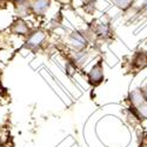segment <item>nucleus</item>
I'll return each mask as SVG.
<instances>
[{
  "label": "nucleus",
  "mask_w": 147,
  "mask_h": 147,
  "mask_svg": "<svg viewBox=\"0 0 147 147\" xmlns=\"http://www.w3.org/2000/svg\"><path fill=\"white\" fill-rule=\"evenodd\" d=\"M46 39V34L41 30H36L32 33L28 34V38L26 40V48L31 51H38L39 48L42 46L44 41Z\"/></svg>",
  "instance_id": "obj_1"
},
{
  "label": "nucleus",
  "mask_w": 147,
  "mask_h": 147,
  "mask_svg": "<svg viewBox=\"0 0 147 147\" xmlns=\"http://www.w3.org/2000/svg\"><path fill=\"white\" fill-rule=\"evenodd\" d=\"M104 81V67L102 60H99L88 72V82L92 86H99Z\"/></svg>",
  "instance_id": "obj_2"
},
{
  "label": "nucleus",
  "mask_w": 147,
  "mask_h": 147,
  "mask_svg": "<svg viewBox=\"0 0 147 147\" xmlns=\"http://www.w3.org/2000/svg\"><path fill=\"white\" fill-rule=\"evenodd\" d=\"M30 9L36 16H42L48 11L51 6V0H30Z\"/></svg>",
  "instance_id": "obj_3"
},
{
  "label": "nucleus",
  "mask_w": 147,
  "mask_h": 147,
  "mask_svg": "<svg viewBox=\"0 0 147 147\" xmlns=\"http://www.w3.org/2000/svg\"><path fill=\"white\" fill-rule=\"evenodd\" d=\"M11 32L14 33V34H20V35H28L30 34V28L26 25L25 21H22L21 19H18L17 21H14L13 24H12Z\"/></svg>",
  "instance_id": "obj_4"
},
{
  "label": "nucleus",
  "mask_w": 147,
  "mask_h": 147,
  "mask_svg": "<svg viewBox=\"0 0 147 147\" xmlns=\"http://www.w3.org/2000/svg\"><path fill=\"white\" fill-rule=\"evenodd\" d=\"M69 41H71V45L73 47H76L77 50H81V48H84L85 46L87 45L86 38H85V36L79 32L72 33L71 36H69Z\"/></svg>",
  "instance_id": "obj_5"
},
{
  "label": "nucleus",
  "mask_w": 147,
  "mask_h": 147,
  "mask_svg": "<svg viewBox=\"0 0 147 147\" xmlns=\"http://www.w3.org/2000/svg\"><path fill=\"white\" fill-rule=\"evenodd\" d=\"M129 100L132 102L133 108H137L140 105H142L144 102H146L147 100L145 99V96L141 93V90H134L129 93Z\"/></svg>",
  "instance_id": "obj_6"
},
{
  "label": "nucleus",
  "mask_w": 147,
  "mask_h": 147,
  "mask_svg": "<svg viewBox=\"0 0 147 147\" xmlns=\"http://www.w3.org/2000/svg\"><path fill=\"white\" fill-rule=\"evenodd\" d=\"M132 63H133V66H136L138 69L147 66V52H145V51L137 52V54L134 55V58L132 60Z\"/></svg>",
  "instance_id": "obj_7"
},
{
  "label": "nucleus",
  "mask_w": 147,
  "mask_h": 147,
  "mask_svg": "<svg viewBox=\"0 0 147 147\" xmlns=\"http://www.w3.org/2000/svg\"><path fill=\"white\" fill-rule=\"evenodd\" d=\"M112 3L120 9H127L131 6L132 0H112Z\"/></svg>",
  "instance_id": "obj_8"
},
{
  "label": "nucleus",
  "mask_w": 147,
  "mask_h": 147,
  "mask_svg": "<svg viewBox=\"0 0 147 147\" xmlns=\"http://www.w3.org/2000/svg\"><path fill=\"white\" fill-rule=\"evenodd\" d=\"M141 11H142L144 16L147 17V0H145V3L142 4V6H141Z\"/></svg>",
  "instance_id": "obj_9"
},
{
  "label": "nucleus",
  "mask_w": 147,
  "mask_h": 147,
  "mask_svg": "<svg viewBox=\"0 0 147 147\" xmlns=\"http://www.w3.org/2000/svg\"><path fill=\"white\" fill-rule=\"evenodd\" d=\"M141 93H142V95L145 96V99L147 100V84H146L145 86L141 88Z\"/></svg>",
  "instance_id": "obj_10"
},
{
  "label": "nucleus",
  "mask_w": 147,
  "mask_h": 147,
  "mask_svg": "<svg viewBox=\"0 0 147 147\" xmlns=\"http://www.w3.org/2000/svg\"><path fill=\"white\" fill-rule=\"evenodd\" d=\"M13 3H16V4H21V3H24V1H26V0H12Z\"/></svg>",
  "instance_id": "obj_11"
},
{
  "label": "nucleus",
  "mask_w": 147,
  "mask_h": 147,
  "mask_svg": "<svg viewBox=\"0 0 147 147\" xmlns=\"http://www.w3.org/2000/svg\"><path fill=\"white\" fill-rule=\"evenodd\" d=\"M0 147H5V146L4 145H0Z\"/></svg>",
  "instance_id": "obj_12"
}]
</instances>
